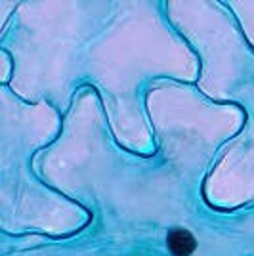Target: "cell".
Instances as JSON below:
<instances>
[{"mask_svg":"<svg viewBox=\"0 0 254 256\" xmlns=\"http://www.w3.org/2000/svg\"><path fill=\"white\" fill-rule=\"evenodd\" d=\"M166 243H168L170 252L174 256H190L197 246L193 235L186 230H172L166 237Z\"/></svg>","mask_w":254,"mask_h":256,"instance_id":"obj_1","label":"cell"}]
</instances>
